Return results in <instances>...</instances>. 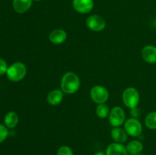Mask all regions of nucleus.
I'll return each mask as SVG.
<instances>
[{
    "mask_svg": "<svg viewBox=\"0 0 156 155\" xmlns=\"http://www.w3.org/2000/svg\"><path fill=\"white\" fill-rule=\"evenodd\" d=\"M61 90L67 94H75L80 88V79L76 73L69 71L61 79Z\"/></svg>",
    "mask_w": 156,
    "mask_h": 155,
    "instance_id": "1",
    "label": "nucleus"
},
{
    "mask_svg": "<svg viewBox=\"0 0 156 155\" xmlns=\"http://www.w3.org/2000/svg\"><path fill=\"white\" fill-rule=\"evenodd\" d=\"M27 74V67L24 63L17 62L12 64L8 68L6 75L9 80L13 82H18L22 80Z\"/></svg>",
    "mask_w": 156,
    "mask_h": 155,
    "instance_id": "2",
    "label": "nucleus"
},
{
    "mask_svg": "<svg viewBox=\"0 0 156 155\" xmlns=\"http://www.w3.org/2000/svg\"><path fill=\"white\" fill-rule=\"evenodd\" d=\"M122 99L126 107L129 109L136 107L140 103V93L135 88L129 87L124 90L122 95Z\"/></svg>",
    "mask_w": 156,
    "mask_h": 155,
    "instance_id": "3",
    "label": "nucleus"
},
{
    "mask_svg": "<svg viewBox=\"0 0 156 155\" xmlns=\"http://www.w3.org/2000/svg\"><path fill=\"white\" fill-rule=\"evenodd\" d=\"M109 122L113 127H120L124 123L126 119V114L123 108L120 106H114L110 111Z\"/></svg>",
    "mask_w": 156,
    "mask_h": 155,
    "instance_id": "4",
    "label": "nucleus"
},
{
    "mask_svg": "<svg viewBox=\"0 0 156 155\" xmlns=\"http://www.w3.org/2000/svg\"><path fill=\"white\" fill-rule=\"evenodd\" d=\"M90 96L93 101L98 104L105 103L109 99V92L106 88L101 85L93 87L90 92Z\"/></svg>",
    "mask_w": 156,
    "mask_h": 155,
    "instance_id": "5",
    "label": "nucleus"
},
{
    "mask_svg": "<svg viewBox=\"0 0 156 155\" xmlns=\"http://www.w3.org/2000/svg\"><path fill=\"white\" fill-rule=\"evenodd\" d=\"M124 129L127 135L132 137H137L143 132V126L138 119L130 118L124 122Z\"/></svg>",
    "mask_w": 156,
    "mask_h": 155,
    "instance_id": "6",
    "label": "nucleus"
},
{
    "mask_svg": "<svg viewBox=\"0 0 156 155\" xmlns=\"http://www.w3.org/2000/svg\"><path fill=\"white\" fill-rule=\"evenodd\" d=\"M86 25L92 31L100 32L105 28L106 22L100 15H91L87 18Z\"/></svg>",
    "mask_w": 156,
    "mask_h": 155,
    "instance_id": "7",
    "label": "nucleus"
},
{
    "mask_svg": "<svg viewBox=\"0 0 156 155\" xmlns=\"http://www.w3.org/2000/svg\"><path fill=\"white\" fill-rule=\"evenodd\" d=\"M75 10L80 14L89 13L94 8L93 0H73Z\"/></svg>",
    "mask_w": 156,
    "mask_h": 155,
    "instance_id": "8",
    "label": "nucleus"
},
{
    "mask_svg": "<svg viewBox=\"0 0 156 155\" xmlns=\"http://www.w3.org/2000/svg\"><path fill=\"white\" fill-rule=\"evenodd\" d=\"M142 57L143 60L149 64L156 63V46L147 45L142 50Z\"/></svg>",
    "mask_w": 156,
    "mask_h": 155,
    "instance_id": "9",
    "label": "nucleus"
},
{
    "mask_svg": "<svg viewBox=\"0 0 156 155\" xmlns=\"http://www.w3.org/2000/svg\"><path fill=\"white\" fill-rule=\"evenodd\" d=\"M49 39L53 44L63 43L67 39V33L62 29H55L50 32Z\"/></svg>",
    "mask_w": 156,
    "mask_h": 155,
    "instance_id": "10",
    "label": "nucleus"
},
{
    "mask_svg": "<svg viewBox=\"0 0 156 155\" xmlns=\"http://www.w3.org/2000/svg\"><path fill=\"white\" fill-rule=\"evenodd\" d=\"M105 153L106 155H127L128 151L123 144L114 142L107 147Z\"/></svg>",
    "mask_w": 156,
    "mask_h": 155,
    "instance_id": "11",
    "label": "nucleus"
},
{
    "mask_svg": "<svg viewBox=\"0 0 156 155\" xmlns=\"http://www.w3.org/2000/svg\"><path fill=\"white\" fill-rule=\"evenodd\" d=\"M33 0H13L12 6L17 13L24 14L31 8Z\"/></svg>",
    "mask_w": 156,
    "mask_h": 155,
    "instance_id": "12",
    "label": "nucleus"
},
{
    "mask_svg": "<svg viewBox=\"0 0 156 155\" xmlns=\"http://www.w3.org/2000/svg\"><path fill=\"white\" fill-rule=\"evenodd\" d=\"M63 99V91L59 89H55L50 91L47 97V103L51 106H57Z\"/></svg>",
    "mask_w": 156,
    "mask_h": 155,
    "instance_id": "13",
    "label": "nucleus"
},
{
    "mask_svg": "<svg viewBox=\"0 0 156 155\" xmlns=\"http://www.w3.org/2000/svg\"><path fill=\"white\" fill-rule=\"evenodd\" d=\"M111 137L115 142L123 144L127 140V133L125 129L120 127H114L111 130Z\"/></svg>",
    "mask_w": 156,
    "mask_h": 155,
    "instance_id": "14",
    "label": "nucleus"
},
{
    "mask_svg": "<svg viewBox=\"0 0 156 155\" xmlns=\"http://www.w3.org/2000/svg\"><path fill=\"white\" fill-rule=\"evenodd\" d=\"M18 120H19V118H18V114L15 112H13V111H10V112H7L6 115H5V126L8 129H14L18 125Z\"/></svg>",
    "mask_w": 156,
    "mask_h": 155,
    "instance_id": "15",
    "label": "nucleus"
},
{
    "mask_svg": "<svg viewBox=\"0 0 156 155\" xmlns=\"http://www.w3.org/2000/svg\"><path fill=\"white\" fill-rule=\"evenodd\" d=\"M126 150L128 153L130 154H136V153H140L143 150V144L141 141L133 140L130 141L126 146Z\"/></svg>",
    "mask_w": 156,
    "mask_h": 155,
    "instance_id": "16",
    "label": "nucleus"
},
{
    "mask_svg": "<svg viewBox=\"0 0 156 155\" xmlns=\"http://www.w3.org/2000/svg\"><path fill=\"white\" fill-rule=\"evenodd\" d=\"M145 125L148 129L156 130V111L147 114L145 118Z\"/></svg>",
    "mask_w": 156,
    "mask_h": 155,
    "instance_id": "17",
    "label": "nucleus"
},
{
    "mask_svg": "<svg viewBox=\"0 0 156 155\" xmlns=\"http://www.w3.org/2000/svg\"><path fill=\"white\" fill-rule=\"evenodd\" d=\"M109 107L105 103H101V104H98L97 109H96V114L101 119H105L109 115L110 113Z\"/></svg>",
    "mask_w": 156,
    "mask_h": 155,
    "instance_id": "18",
    "label": "nucleus"
},
{
    "mask_svg": "<svg viewBox=\"0 0 156 155\" xmlns=\"http://www.w3.org/2000/svg\"><path fill=\"white\" fill-rule=\"evenodd\" d=\"M56 155H74V153L73 150L69 146L64 145L58 149Z\"/></svg>",
    "mask_w": 156,
    "mask_h": 155,
    "instance_id": "19",
    "label": "nucleus"
},
{
    "mask_svg": "<svg viewBox=\"0 0 156 155\" xmlns=\"http://www.w3.org/2000/svg\"><path fill=\"white\" fill-rule=\"evenodd\" d=\"M9 135V129L5 125L0 124V144L7 138Z\"/></svg>",
    "mask_w": 156,
    "mask_h": 155,
    "instance_id": "20",
    "label": "nucleus"
},
{
    "mask_svg": "<svg viewBox=\"0 0 156 155\" xmlns=\"http://www.w3.org/2000/svg\"><path fill=\"white\" fill-rule=\"evenodd\" d=\"M8 65L5 61L3 59L0 58V76L6 74V71L8 70Z\"/></svg>",
    "mask_w": 156,
    "mask_h": 155,
    "instance_id": "21",
    "label": "nucleus"
},
{
    "mask_svg": "<svg viewBox=\"0 0 156 155\" xmlns=\"http://www.w3.org/2000/svg\"><path fill=\"white\" fill-rule=\"evenodd\" d=\"M130 115L132 118L138 119V117L140 116V110L138 109V107H134L130 109Z\"/></svg>",
    "mask_w": 156,
    "mask_h": 155,
    "instance_id": "22",
    "label": "nucleus"
},
{
    "mask_svg": "<svg viewBox=\"0 0 156 155\" xmlns=\"http://www.w3.org/2000/svg\"><path fill=\"white\" fill-rule=\"evenodd\" d=\"M94 155H106V153H105L103 151H98Z\"/></svg>",
    "mask_w": 156,
    "mask_h": 155,
    "instance_id": "23",
    "label": "nucleus"
},
{
    "mask_svg": "<svg viewBox=\"0 0 156 155\" xmlns=\"http://www.w3.org/2000/svg\"><path fill=\"white\" fill-rule=\"evenodd\" d=\"M154 24H155V28H156V19L155 20V22H154Z\"/></svg>",
    "mask_w": 156,
    "mask_h": 155,
    "instance_id": "24",
    "label": "nucleus"
},
{
    "mask_svg": "<svg viewBox=\"0 0 156 155\" xmlns=\"http://www.w3.org/2000/svg\"><path fill=\"white\" fill-rule=\"evenodd\" d=\"M131 155H140V153H136V154H131Z\"/></svg>",
    "mask_w": 156,
    "mask_h": 155,
    "instance_id": "25",
    "label": "nucleus"
},
{
    "mask_svg": "<svg viewBox=\"0 0 156 155\" xmlns=\"http://www.w3.org/2000/svg\"><path fill=\"white\" fill-rule=\"evenodd\" d=\"M34 1H36V2H39V1H41V0H34Z\"/></svg>",
    "mask_w": 156,
    "mask_h": 155,
    "instance_id": "26",
    "label": "nucleus"
}]
</instances>
